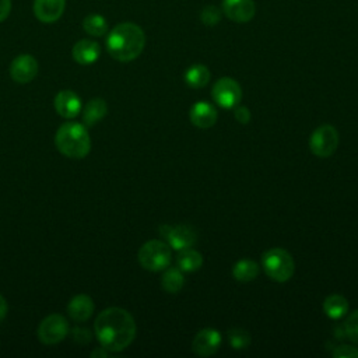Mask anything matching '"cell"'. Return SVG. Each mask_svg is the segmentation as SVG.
<instances>
[{
  "mask_svg": "<svg viewBox=\"0 0 358 358\" xmlns=\"http://www.w3.org/2000/svg\"><path fill=\"white\" fill-rule=\"evenodd\" d=\"M137 257L143 268L148 271H162L171 264L172 252L168 243L152 239L140 248Z\"/></svg>",
  "mask_w": 358,
  "mask_h": 358,
  "instance_id": "5b68a950",
  "label": "cell"
},
{
  "mask_svg": "<svg viewBox=\"0 0 358 358\" xmlns=\"http://www.w3.org/2000/svg\"><path fill=\"white\" fill-rule=\"evenodd\" d=\"M232 275L239 282L253 281L259 275V266L250 259H241L234 264Z\"/></svg>",
  "mask_w": 358,
  "mask_h": 358,
  "instance_id": "44dd1931",
  "label": "cell"
},
{
  "mask_svg": "<svg viewBox=\"0 0 358 358\" xmlns=\"http://www.w3.org/2000/svg\"><path fill=\"white\" fill-rule=\"evenodd\" d=\"M55 109L62 117L73 119L81 110V99L74 91L62 90L55 96Z\"/></svg>",
  "mask_w": 358,
  "mask_h": 358,
  "instance_id": "5bb4252c",
  "label": "cell"
},
{
  "mask_svg": "<svg viewBox=\"0 0 358 358\" xmlns=\"http://www.w3.org/2000/svg\"><path fill=\"white\" fill-rule=\"evenodd\" d=\"M101 348H102V350H99V348L94 350L91 355H92V357H96V355H101V357H106V355H108V350H105L103 347H101Z\"/></svg>",
  "mask_w": 358,
  "mask_h": 358,
  "instance_id": "1f68e13d",
  "label": "cell"
},
{
  "mask_svg": "<svg viewBox=\"0 0 358 358\" xmlns=\"http://www.w3.org/2000/svg\"><path fill=\"white\" fill-rule=\"evenodd\" d=\"M218 113L215 108L204 101L194 103L190 109V122L199 129H210L215 124Z\"/></svg>",
  "mask_w": 358,
  "mask_h": 358,
  "instance_id": "9a60e30c",
  "label": "cell"
},
{
  "mask_svg": "<svg viewBox=\"0 0 358 358\" xmlns=\"http://www.w3.org/2000/svg\"><path fill=\"white\" fill-rule=\"evenodd\" d=\"M210 80V70L204 64H193L185 73V81L192 88H201Z\"/></svg>",
  "mask_w": 358,
  "mask_h": 358,
  "instance_id": "603a6c76",
  "label": "cell"
},
{
  "mask_svg": "<svg viewBox=\"0 0 358 358\" xmlns=\"http://www.w3.org/2000/svg\"><path fill=\"white\" fill-rule=\"evenodd\" d=\"M7 312H8V305L6 302V299L0 295V323L4 320V317L7 316Z\"/></svg>",
  "mask_w": 358,
  "mask_h": 358,
  "instance_id": "4dcf8cb0",
  "label": "cell"
},
{
  "mask_svg": "<svg viewBox=\"0 0 358 358\" xmlns=\"http://www.w3.org/2000/svg\"><path fill=\"white\" fill-rule=\"evenodd\" d=\"M94 312V302L88 295L80 294L71 298L67 305V313L74 322H85Z\"/></svg>",
  "mask_w": 358,
  "mask_h": 358,
  "instance_id": "e0dca14e",
  "label": "cell"
},
{
  "mask_svg": "<svg viewBox=\"0 0 358 358\" xmlns=\"http://www.w3.org/2000/svg\"><path fill=\"white\" fill-rule=\"evenodd\" d=\"M108 113V105L102 98L91 99L83 110V122L85 126H94L96 122L102 120Z\"/></svg>",
  "mask_w": 358,
  "mask_h": 358,
  "instance_id": "d6986e66",
  "label": "cell"
},
{
  "mask_svg": "<svg viewBox=\"0 0 358 358\" xmlns=\"http://www.w3.org/2000/svg\"><path fill=\"white\" fill-rule=\"evenodd\" d=\"M264 273L277 282H287L295 271L292 256L282 248H271L262 256Z\"/></svg>",
  "mask_w": 358,
  "mask_h": 358,
  "instance_id": "277c9868",
  "label": "cell"
},
{
  "mask_svg": "<svg viewBox=\"0 0 358 358\" xmlns=\"http://www.w3.org/2000/svg\"><path fill=\"white\" fill-rule=\"evenodd\" d=\"M176 266L185 273L197 271L203 266V256L200 252L192 248L182 249L176 256Z\"/></svg>",
  "mask_w": 358,
  "mask_h": 358,
  "instance_id": "ac0fdd59",
  "label": "cell"
},
{
  "mask_svg": "<svg viewBox=\"0 0 358 358\" xmlns=\"http://www.w3.org/2000/svg\"><path fill=\"white\" fill-rule=\"evenodd\" d=\"M73 59L80 63V64H92L98 60L101 55V48L98 42L91 41V39H81L76 42L73 46Z\"/></svg>",
  "mask_w": 358,
  "mask_h": 358,
  "instance_id": "2e32d148",
  "label": "cell"
},
{
  "mask_svg": "<svg viewBox=\"0 0 358 358\" xmlns=\"http://www.w3.org/2000/svg\"><path fill=\"white\" fill-rule=\"evenodd\" d=\"M56 148L69 158L81 159L91 150V138L87 127L77 122L63 123L55 136Z\"/></svg>",
  "mask_w": 358,
  "mask_h": 358,
  "instance_id": "3957f363",
  "label": "cell"
},
{
  "mask_svg": "<svg viewBox=\"0 0 358 358\" xmlns=\"http://www.w3.org/2000/svg\"><path fill=\"white\" fill-rule=\"evenodd\" d=\"M83 28L92 36H102L108 32V21L101 14H90L84 18Z\"/></svg>",
  "mask_w": 358,
  "mask_h": 358,
  "instance_id": "cb8c5ba5",
  "label": "cell"
},
{
  "mask_svg": "<svg viewBox=\"0 0 358 358\" xmlns=\"http://www.w3.org/2000/svg\"><path fill=\"white\" fill-rule=\"evenodd\" d=\"M185 285V277L182 274V270L179 267H166L162 278H161V287L168 294H176L182 289Z\"/></svg>",
  "mask_w": 358,
  "mask_h": 358,
  "instance_id": "7402d4cb",
  "label": "cell"
},
{
  "mask_svg": "<svg viewBox=\"0 0 358 358\" xmlns=\"http://www.w3.org/2000/svg\"><path fill=\"white\" fill-rule=\"evenodd\" d=\"M38 74V62L31 55H20L10 64V76L15 83L27 84Z\"/></svg>",
  "mask_w": 358,
  "mask_h": 358,
  "instance_id": "8fae6325",
  "label": "cell"
},
{
  "mask_svg": "<svg viewBox=\"0 0 358 358\" xmlns=\"http://www.w3.org/2000/svg\"><path fill=\"white\" fill-rule=\"evenodd\" d=\"M94 330L101 345L119 352L127 348L136 337V322L133 316L122 308H108L102 310L94 323Z\"/></svg>",
  "mask_w": 358,
  "mask_h": 358,
  "instance_id": "6da1fadb",
  "label": "cell"
},
{
  "mask_svg": "<svg viewBox=\"0 0 358 358\" xmlns=\"http://www.w3.org/2000/svg\"><path fill=\"white\" fill-rule=\"evenodd\" d=\"M200 20L206 27H214L221 20V10L213 4L206 6L200 13Z\"/></svg>",
  "mask_w": 358,
  "mask_h": 358,
  "instance_id": "4316f807",
  "label": "cell"
},
{
  "mask_svg": "<svg viewBox=\"0 0 358 358\" xmlns=\"http://www.w3.org/2000/svg\"><path fill=\"white\" fill-rule=\"evenodd\" d=\"M66 7V0H34V14L35 17L45 24L57 21Z\"/></svg>",
  "mask_w": 358,
  "mask_h": 358,
  "instance_id": "4fadbf2b",
  "label": "cell"
},
{
  "mask_svg": "<svg viewBox=\"0 0 358 358\" xmlns=\"http://www.w3.org/2000/svg\"><path fill=\"white\" fill-rule=\"evenodd\" d=\"M348 301L340 295V294H331L329 295L323 302V310L327 317L333 320H338L348 312Z\"/></svg>",
  "mask_w": 358,
  "mask_h": 358,
  "instance_id": "ffe728a7",
  "label": "cell"
},
{
  "mask_svg": "<svg viewBox=\"0 0 358 358\" xmlns=\"http://www.w3.org/2000/svg\"><path fill=\"white\" fill-rule=\"evenodd\" d=\"M158 231L164 236V239L168 242L171 249H175V250L192 248L197 241L196 229L190 225L180 224V225L172 227V225L164 224L158 228Z\"/></svg>",
  "mask_w": 358,
  "mask_h": 358,
  "instance_id": "ba28073f",
  "label": "cell"
},
{
  "mask_svg": "<svg viewBox=\"0 0 358 358\" xmlns=\"http://www.w3.org/2000/svg\"><path fill=\"white\" fill-rule=\"evenodd\" d=\"M11 11V0H0V22H3Z\"/></svg>",
  "mask_w": 358,
  "mask_h": 358,
  "instance_id": "f546056e",
  "label": "cell"
},
{
  "mask_svg": "<svg viewBox=\"0 0 358 358\" xmlns=\"http://www.w3.org/2000/svg\"><path fill=\"white\" fill-rule=\"evenodd\" d=\"M333 357H336V358H358V347H352L348 344L337 345L333 351Z\"/></svg>",
  "mask_w": 358,
  "mask_h": 358,
  "instance_id": "83f0119b",
  "label": "cell"
},
{
  "mask_svg": "<svg viewBox=\"0 0 358 358\" xmlns=\"http://www.w3.org/2000/svg\"><path fill=\"white\" fill-rule=\"evenodd\" d=\"M211 95L215 103H218L221 108L231 109L239 103L242 98V90L234 78L222 77L214 84Z\"/></svg>",
  "mask_w": 358,
  "mask_h": 358,
  "instance_id": "9c48e42d",
  "label": "cell"
},
{
  "mask_svg": "<svg viewBox=\"0 0 358 358\" xmlns=\"http://www.w3.org/2000/svg\"><path fill=\"white\" fill-rule=\"evenodd\" d=\"M253 0H222V13L235 22H248L255 17Z\"/></svg>",
  "mask_w": 358,
  "mask_h": 358,
  "instance_id": "7c38bea8",
  "label": "cell"
},
{
  "mask_svg": "<svg viewBox=\"0 0 358 358\" xmlns=\"http://www.w3.org/2000/svg\"><path fill=\"white\" fill-rule=\"evenodd\" d=\"M234 116H235V119H236L239 123H242V124H246V123H249V120H250V112H249V109H248L246 106H238V108H235Z\"/></svg>",
  "mask_w": 358,
  "mask_h": 358,
  "instance_id": "f1b7e54d",
  "label": "cell"
},
{
  "mask_svg": "<svg viewBox=\"0 0 358 358\" xmlns=\"http://www.w3.org/2000/svg\"><path fill=\"white\" fill-rule=\"evenodd\" d=\"M69 333V324L63 315L52 313L46 316L38 326V338L42 344L53 345L66 338Z\"/></svg>",
  "mask_w": 358,
  "mask_h": 358,
  "instance_id": "52a82bcc",
  "label": "cell"
},
{
  "mask_svg": "<svg viewBox=\"0 0 358 358\" xmlns=\"http://www.w3.org/2000/svg\"><path fill=\"white\" fill-rule=\"evenodd\" d=\"M338 131L331 124L319 126L309 138V148L312 154L319 158H329L338 147Z\"/></svg>",
  "mask_w": 358,
  "mask_h": 358,
  "instance_id": "8992f818",
  "label": "cell"
},
{
  "mask_svg": "<svg viewBox=\"0 0 358 358\" xmlns=\"http://www.w3.org/2000/svg\"><path fill=\"white\" fill-rule=\"evenodd\" d=\"M344 329V334L347 336L348 340H351L352 343L358 344V309L354 310L344 322L343 324Z\"/></svg>",
  "mask_w": 358,
  "mask_h": 358,
  "instance_id": "484cf974",
  "label": "cell"
},
{
  "mask_svg": "<svg viewBox=\"0 0 358 358\" xmlns=\"http://www.w3.org/2000/svg\"><path fill=\"white\" fill-rule=\"evenodd\" d=\"M228 340L234 350H245L249 347L252 338L250 334L241 327H234L228 330Z\"/></svg>",
  "mask_w": 358,
  "mask_h": 358,
  "instance_id": "d4e9b609",
  "label": "cell"
},
{
  "mask_svg": "<svg viewBox=\"0 0 358 358\" xmlns=\"http://www.w3.org/2000/svg\"><path fill=\"white\" fill-rule=\"evenodd\" d=\"M221 345V333L215 329L207 327L200 330L193 341L192 351L199 357H210L214 355Z\"/></svg>",
  "mask_w": 358,
  "mask_h": 358,
  "instance_id": "30bf717a",
  "label": "cell"
},
{
  "mask_svg": "<svg viewBox=\"0 0 358 358\" xmlns=\"http://www.w3.org/2000/svg\"><path fill=\"white\" fill-rule=\"evenodd\" d=\"M144 46V31L134 22L117 24L106 38L108 53L119 62H131L137 59Z\"/></svg>",
  "mask_w": 358,
  "mask_h": 358,
  "instance_id": "7a4b0ae2",
  "label": "cell"
}]
</instances>
